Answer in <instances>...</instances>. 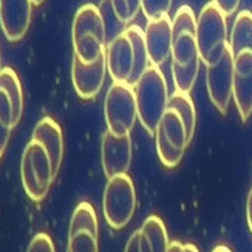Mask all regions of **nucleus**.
<instances>
[{
	"label": "nucleus",
	"instance_id": "15",
	"mask_svg": "<svg viewBox=\"0 0 252 252\" xmlns=\"http://www.w3.org/2000/svg\"><path fill=\"white\" fill-rule=\"evenodd\" d=\"M233 100L244 122L252 115V51H244L235 57Z\"/></svg>",
	"mask_w": 252,
	"mask_h": 252
},
{
	"label": "nucleus",
	"instance_id": "4",
	"mask_svg": "<svg viewBox=\"0 0 252 252\" xmlns=\"http://www.w3.org/2000/svg\"><path fill=\"white\" fill-rule=\"evenodd\" d=\"M138 119L147 132L155 133L162 115L168 107V87L159 67L150 65L144 76L133 86Z\"/></svg>",
	"mask_w": 252,
	"mask_h": 252
},
{
	"label": "nucleus",
	"instance_id": "6",
	"mask_svg": "<svg viewBox=\"0 0 252 252\" xmlns=\"http://www.w3.org/2000/svg\"><path fill=\"white\" fill-rule=\"evenodd\" d=\"M196 39L200 60L206 67L216 64L229 45L226 16L213 1L206 3L199 13Z\"/></svg>",
	"mask_w": 252,
	"mask_h": 252
},
{
	"label": "nucleus",
	"instance_id": "22",
	"mask_svg": "<svg viewBox=\"0 0 252 252\" xmlns=\"http://www.w3.org/2000/svg\"><path fill=\"white\" fill-rule=\"evenodd\" d=\"M15 126L16 125H15L12 103L9 100L7 94L0 89V158L3 157L9 145V139Z\"/></svg>",
	"mask_w": 252,
	"mask_h": 252
},
{
	"label": "nucleus",
	"instance_id": "25",
	"mask_svg": "<svg viewBox=\"0 0 252 252\" xmlns=\"http://www.w3.org/2000/svg\"><path fill=\"white\" fill-rule=\"evenodd\" d=\"M26 252H55V248L50 235L41 232L32 238Z\"/></svg>",
	"mask_w": 252,
	"mask_h": 252
},
{
	"label": "nucleus",
	"instance_id": "12",
	"mask_svg": "<svg viewBox=\"0 0 252 252\" xmlns=\"http://www.w3.org/2000/svg\"><path fill=\"white\" fill-rule=\"evenodd\" d=\"M106 73V52L90 64L80 61L74 55L71 63V80L77 96L83 100H92L97 97L103 89Z\"/></svg>",
	"mask_w": 252,
	"mask_h": 252
},
{
	"label": "nucleus",
	"instance_id": "33",
	"mask_svg": "<svg viewBox=\"0 0 252 252\" xmlns=\"http://www.w3.org/2000/svg\"><path fill=\"white\" fill-rule=\"evenodd\" d=\"M1 70L3 68H1V54H0V73H1Z\"/></svg>",
	"mask_w": 252,
	"mask_h": 252
},
{
	"label": "nucleus",
	"instance_id": "28",
	"mask_svg": "<svg viewBox=\"0 0 252 252\" xmlns=\"http://www.w3.org/2000/svg\"><path fill=\"white\" fill-rule=\"evenodd\" d=\"M247 222L252 233V190L248 194V200H247Z\"/></svg>",
	"mask_w": 252,
	"mask_h": 252
},
{
	"label": "nucleus",
	"instance_id": "3",
	"mask_svg": "<svg viewBox=\"0 0 252 252\" xmlns=\"http://www.w3.org/2000/svg\"><path fill=\"white\" fill-rule=\"evenodd\" d=\"M106 22L100 9L93 3L83 4L77 10L71 28L74 55L86 64L96 61L106 52Z\"/></svg>",
	"mask_w": 252,
	"mask_h": 252
},
{
	"label": "nucleus",
	"instance_id": "2",
	"mask_svg": "<svg viewBox=\"0 0 252 252\" xmlns=\"http://www.w3.org/2000/svg\"><path fill=\"white\" fill-rule=\"evenodd\" d=\"M106 63L115 83L133 87L151 65L144 31L130 25L119 32L106 47Z\"/></svg>",
	"mask_w": 252,
	"mask_h": 252
},
{
	"label": "nucleus",
	"instance_id": "10",
	"mask_svg": "<svg viewBox=\"0 0 252 252\" xmlns=\"http://www.w3.org/2000/svg\"><path fill=\"white\" fill-rule=\"evenodd\" d=\"M67 252H99V220L89 202L78 203L71 215Z\"/></svg>",
	"mask_w": 252,
	"mask_h": 252
},
{
	"label": "nucleus",
	"instance_id": "19",
	"mask_svg": "<svg viewBox=\"0 0 252 252\" xmlns=\"http://www.w3.org/2000/svg\"><path fill=\"white\" fill-rule=\"evenodd\" d=\"M229 47L235 57L244 51H252V13L250 10L238 13L232 26Z\"/></svg>",
	"mask_w": 252,
	"mask_h": 252
},
{
	"label": "nucleus",
	"instance_id": "11",
	"mask_svg": "<svg viewBox=\"0 0 252 252\" xmlns=\"http://www.w3.org/2000/svg\"><path fill=\"white\" fill-rule=\"evenodd\" d=\"M233 68L235 55L229 45L216 64L206 67L207 94L220 115H226L233 96Z\"/></svg>",
	"mask_w": 252,
	"mask_h": 252
},
{
	"label": "nucleus",
	"instance_id": "23",
	"mask_svg": "<svg viewBox=\"0 0 252 252\" xmlns=\"http://www.w3.org/2000/svg\"><path fill=\"white\" fill-rule=\"evenodd\" d=\"M110 7L115 19L119 24L127 25L135 21L138 12L142 9V0H110Z\"/></svg>",
	"mask_w": 252,
	"mask_h": 252
},
{
	"label": "nucleus",
	"instance_id": "32",
	"mask_svg": "<svg viewBox=\"0 0 252 252\" xmlns=\"http://www.w3.org/2000/svg\"><path fill=\"white\" fill-rule=\"evenodd\" d=\"M31 1H32V4H33V6H39V4H42L45 0H31Z\"/></svg>",
	"mask_w": 252,
	"mask_h": 252
},
{
	"label": "nucleus",
	"instance_id": "1",
	"mask_svg": "<svg viewBox=\"0 0 252 252\" xmlns=\"http://www.w3.org/2000/svg\"><path fill=\"white\" fill-rule=\"evenodd\" d=\"M197 19L187 4L178 7L173 19L171 74L177 92L190 93L197 81L200 68V54L196 39Z\"/></svg>",
	"mask_w": 252,
	"mask_h": 252
},
{
	"label": "nucleus",
	"instance_id": "24",
	"mask_svg": "<svg viewBox=\"0 0 252 252\" xmlns=\"http://www.w3.org/2000/svg\"><path fill=\"white\" fill-rule=\"evenodd\" d=\"M173 0H142V12L148 21L159 19L168 15Z\"/></svg>",
	"mask_w": 252,
	"mask_h": 252
},
{
	"label": "nucleus",
	"instance_id": "30",
	"mask_svg": "<svg viewBox=\"0 0 252 252\" xmlns=\"http://www.w3.org/2000/svg\"><path fill=\"white\" fill-rule=\"evenodd\" d=\"M180 252H200L197 250V247L196 245H193V244H183V248H181V251Z\"/></svg>",
	"mask_w": 252,
	"mask_h": 252
},
{
	"label": "nucleus",
	"instance_id": "26",
	"mask_svg": "<svg viewBox=\"0 0 252 252\" xmlns=\"http://www.w3.org/2000/svg\"><path fill=\"white\" fill-rule=\"evenodd\" d=\"M216 7L225 15V16H230L236 12V9L239 7L241 0H212Z\"/></svg>",
	"mask_w": 252,
	"mask_h": 252
},
{
	"label": "nucleus",
	"instance_id": "18",
	"mask_svg": "<svg viewBox=\"0 0 252 252\" xmlns=\"http://www.w3.org/2000/svg\"><path fill=\"white\" fill-rule=\"evenodd\" d=\"M170 239L164 222L151 215L139 229V250L141 252H168Z\"/></svg>",
	"mask_w": 252,
	"mask_h": 252
},
{
	"label": "nucleus",
	"instance_id": "9",
	"mask_svg": "<svg viewBox=\"0 0 252 252\" xmlns=\"http://www.w3.org/2000/svg\"><path fill=\"white\" fill-rule=\"evenodd\" d=\"M138 119V107L132 86L112 83L104 100V121L107 130L118 136L130 135Z\"/></svg>",
	"mask_w": 252,
	"mask_h": 252
},
{
	"label": "nucleus",
	"instance_id": "27",
	"mask_svg": "<svg viewBox=\"0 0 252 252\" xmlns=\"http://www.w3.org/2000/svg\"><path fill=\"white\" fill-rule=\"evenodd\" d=\"M124 252H141V250H139V229L135 230L130 235L129 241L126 242L125 251Z\"/></svg>",
	"mask_w": 252,
	"mask_h": 252
},
{
	"label": "nucleus",
	"instance_id": "7",
	"mask_svg": "<svg viewBox=\"0 0 252 252\" xmlns=\"http://www.w3.org/2000/svg\"><path fill=\"white\" fill-rule=\"evenodd\" d=\"M136 190L127 174L112 177L103 191V216L109 226L121 230L132 220L136 210Z\"/></svg>",
	"mask_w": 252,
	"mask_h": 252
},
{
	"label": "nucleus",
	"instance_id": "8",
	"mask_svg": "<svg viewBox=\"0 0 252 252\" xmlns=\"http://www.w3.org/2000/svg\"><path fill=\"white\" fill-rule=\"evenodd\" d=\"M190 144L186 125L174 109L167 107L155 130V145L165 168H176Z\"/></svg>",
	"mask_w": 252,
	"mask_h": 252
},
{
	"label": "nucleus",
	"instance_id": "17",
	"mask_svg": "<svg viewBox=\"0 0 252 252\" xmlns=\"http://www.w3.org/2000/svg\"><path fill=\"white\" fill-rule=\"evenodd\" d=\"M32 139L39 142L50 155L54 174L58 176V171L61 168L63 157H64V138L61 126L58 125L52 118L45 116L42 118L33 129Z\"/></svg>",
	"mask_w": 252,
	"mask_h": 252
},
{
	"label": "nucleus",
	"instance_id": "14",
	"mask_svg": "<svg viewBox=\"0 0 252 252\" xmlns=\"http://www.w3.org/2000/svg\"><path fill=\"white\" fill-rule=\"evenodd\" d=\"M31 0H0V28L4 38L18 42L26 35L32 21Z\"/></svg>",
	"mask_w": 252,
	"mask_h": 252
},
{
	"label": "nucleus",
	"instance_id": "16",
	"mask_svg": "<svg viewBox=\"0 0 252 252\" xmlns=\"http://www.w3.org/2000/svg\"><path fill=\"white\" fill-rule=\"evenodd\" d=\"M145 33L147 52L150 58V64L161 67L171 57L173 47V21L168 15L148 21Z\"/></svg>",
	"mask_w": 252,
	"mask_h": 252
},
{
	"label": "nucleus",
	"instance_id": "20",
	"mask_svg": "<svg viewBox=\"0 0 252 252\" xmlns=\"http://www.w3.org/2000/svg\"><path fill=\"white\" fill-rule=\"evenodd\" d=\"M0 89L7 94L9 100L12 103L13 109V118L15 125L21 122L22 113H24V90L22 84L15 70L4 67L0 73Z\"/></svg>",
	"mask_w": 252,
	"mask_h": 252
},
{
	"label": "nucleus",
	"instance_id": "21",
	"mask_svg": "<svg viewBox=\"0 0 252 252\" xmlns=\"http://www.w3.org/2000/svg\"><path fill=\"white\" fill-rule=\"evenodd\" d=\"M168 107L174 109L177 113L181 116L186 129H187V135L189 139L191 142L193 136H194V130H196V122H197V116H196V107L194 103L191 100L190 94L187 93H181V92H174L170 99H168Z\"/></svg>",
	"mask_w": 252,
	"mask_h": 252
},
{
	"label": "nucleus",
	"instance_id": "29",
	"mask_svg": "<svg viewBox=\"0 0 252 252\" xmlns=\"http://www.w3.org/2000/svg\"><path fill=\"white\" fill-rule=\"evenodd\" d=\"M183 248V244L180 241H173L170 242V248H168V252H180Z\"/></svg>",
	"mask_w": 252,
	"mask_h": 252
},
{
	"label": "nucleus",
	"instance_id": "13",
	"mask_svg": "<svg viewBox=\"0 0 252 252\" xmlns=\"http://www.w3.org/2000/svg\"><path fill=\"white\" fill-rule=\"evenodd\" d=\"M132 162L130 135L118 136L106 130L101 138V165L106 178L127 174Z\"/></svg>",
	"mask_w": 252,
	"mask_h": 252
},
{
	"label": "nucleus",
	"instance_id": "31",
	"mask_svg": "<svg viewBox=\"0 0 252 252\" xmlns=\"http://www.w3.org/2000/svg\"><path fill=\"white\" fill-rule=\"evenodd\" d=\"M212 252H232L227 247H225V245H218V247H215L213 248V251Z\"/></svg>",
	"mask_w": 252,
	"mask_h": 252
},
{
	"label": "nucleus",
	"instance_id": "5",
	"mask_svg": "<svg viewBox=\"0 0 252 252\" xmlns=\"http://www.w3.org/2000/svg\"><path fill=\"white\" fill-rule=\"evenodd\" d=\"M21 180L26 196L32 202H42L55 180L48 152L33 139L28 142L22 154Z\"/></svg>",
	"mask_w": 252,
	"mask_h": 252
}]
</instances>
